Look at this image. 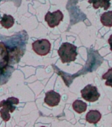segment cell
I'll return each instance as SVG.
<instances>
[{"mask_svg":"<svg viewBox=\"0 0 112 127\" xmlns=\"http://www.w3.org/2000/svg\"><path fill=\"white\" fill-rule=\"evenodd\" d=\"M102 117L101 113L96 110H90L86 115V121L89 123L96 124L100 121Z\"/></svg>","mask_w":112,"mask_h":127,"instance_id":"7","label":"cell"},{"mask_svg":"<svg viewBox=\"0 0 112 127\" xmlns=\"http://www.w3.org/2000/svg\"><path fill=\"white\" fill-rule=\"evenodd\" d=\"M73 108L77 113L81 114L86 111L87 109V104L81 100H76L73 102Z\"/></svg>","mask_w":112,"mask_h":127,"instance_id":"11","label":"cell"},{"mask_svg":"<svg viewBox=\"0 0 112 127\" xmlns=\"http://www.w3.org/2000/svg\"><path fill=\"white\" fill-rule=\"evenodd\" d=\"M103 79H106V85L112 87V68H110L106 73H105L102 76Z\"/></svg>","mask_w":112,"mask_h":127,"instance_id":"12","label":"cell"},{"mask_svg":"<svg viewBox=\"0 0 112 127\" xmlns=\"http://www.w3.org/2000/svg\"><path fill=\"white\" fill-rule=\"evenodd\" d=\"M19 100L15 97H9L5 101H2L0 103V107L2 109L0 110V114L1 119L5 122H7L11 119L9 113H13L15 110V105H18Z\"/></svg>","mask_w":112,"mask_h":127,"instance_id":"2","label":"cell"},{"mask_svg":"<svg viewBox=\"0 0 112 127\" xmlns=\"http://www.w3.org/2000/svg\"><path fill=\"white\" fill-rule=\"evenodd\" d=\"M108 43L110 44V50L112 51V34L109 38Z\"/></svg>","mask_w":112,"mask_h":127,"instance_id":"13","label":"cell"},{"mask_svg":"<svg viewBox=\"0 0 112 127\" xmlns=\"http://www.w3.org/2000/svg\"><path fill=\"white\" fill-rule=\"evenodd\" d=\"M89 3L93 5V7L97 9L98 8H104V10L108 9L110 7V0H89Z\"/></svg>","mask_w":112,"mask_h":127,"instance_id":"8","label":"cell"},{"mask_svg":"<svg viewBox=\"0 0 112 127\" xmlns=\"http://www.w3.org/2000/svg\"><path fill=\"white\" fill-rule=\"evenodd\" d=\"M0 23L2 27H3L4 28L10 29L13 26L14 23H15V19L13 16L4 14L1 21H0Z\"/></svg>","mask_w":112,"mask_h":127,"instance_id":"9","label":"cell"},{"mask_svg":"<svg viewBox=\"0 0 112 127\" xmlns=\"http://www.w3.org/2000/svg\"><path fill=\"white\" fill-rule=\"evenodd\" d=\"M100 21L104 26L112 27V11L105 12L101 15Z\"/></svg>","mask_w":112,"mask_h":127,"instance_id":"10","label":"cell"},{"mask_svg":"<svg viewBox=\"0 0 112 127\" xmlns=\"http://www.w3.org/2000/svg\"><path fill=\"white\" fill-rule=\"evenodd\" d=\"M81 92L82 97L85 101L89 102H94L97 101L100 96L97 87L92 85H87L84 89L81 90Z\"/></svg>","mask_w":112,"mask_h":127,"instance_id":"4","label":"cell"},{"mask_svg":"<svg viewBox=\"0 0 112 127\" xmlns=\"http://www.w3.org/2000/svg\"><path fill=\"white\" fill-rule=\"evenodd\" d=\"M32 46L34 52L40 56L47 55L51 49V44L47 39L37 40L32 43Z\"/></svg>","mask_w":112,"mask_h":127,"instance_id":"3","label":"cell"},{"mask_svg":"<svg viewBox=\"0 0 112 127\" xmlns=\"http://www.w3.org/2000/svg\"><path fill=\"white\" fill-rule=\"evenodd\" d=\"M60 100H61V95L53 90L47 91L45 93L44 102L49 107L57 106L60 102Z\"/></svg>","mask_w":112,"mask_h":127,"instance_id":"6","label":"cell"},{"mask_svg":"<svg viewBox=\"0 0 112 127\" xmlns=\"http://www.w3.org/2000/svg\"><path fill=\"white\" fill-rule=\"evenodd\" d=\"M57 52L63 63H69L76 60L77 46L69 42H64L61 44Z\"/></svg>","mask_w":112,"mask_h":127,"instance_id":"1","label":"cell"},{"mask_svg":"<svg viewBox=\"0 0 112 127\" xmlns=\"http://www.w3.org/2000/svg\"><path fill=\"white\" fill-rule=\"evenodd\" d=\"M63 19V14L60 10H57L51 13L48 11L45 16V21L47 22L49 27H57Z\"/></svg>","mask_w":112,"mask_h":127,"instance_id":"5","label":"cell"}]
</instances>
